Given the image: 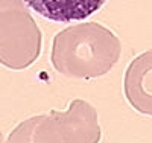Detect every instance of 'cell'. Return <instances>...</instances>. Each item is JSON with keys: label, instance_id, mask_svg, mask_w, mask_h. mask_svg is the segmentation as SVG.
Instances as JSON below:
<instances>
[{"label": "cell", "instance_id": "6da1fadb", "mask_svg": "<svg viewBox=\"0 0 152 143\" xmlns=\"http://www.w3.org/2000/svg\"><path fill=\"white\" fill-rule=\"evenodd\" d=\"M120 52L122 43L116 34L97 21H88L55 35L50 62L64 76L94 79L116 66Z\"/></svg>", "mask_w": 152, "mask_h": 143}, {"label": "cell", "instance_id": "7a4b0ae2", "mask_svg": "<svg viewBox=\"0 0 152 143\" xmlns=\"http://www.w3.org/2000/svg\"><path fill=\"white\" fill-rule=\"evenodd\" d=\"M43 34L24 3L0 0V64L23 70L38 59Z\"/></svg>", "mask_w": 152, "mask_h": 143}, {"label": "cell", "instance_id": "3957f363", "mask_svg": "<svg viewBox=\"0 0 152 143\" xmlns=\"http://www.w3.org/2000/svg\"><path fill=\"white\" fill-rule=\"evenodd\" d=\"M49 116L52 117L62 143H99L102 139L97 111L84 99H73L66 111L52 110Z\"/></svg>", "mask_w": 152, "mask_h": 143}, {"label": "cell", "instance_id": "277c9868", "mask_svg": "<svg viewBox=\"0 0 152 143\" xmlns=\"http://www.w3.org/2000/svg\"><path fill=\"white\" fill-rule=\"evenodd\" d=\"M123 95L137 113L152 117V49L128 64L123 75Z\"/></svg>", "mask_w": 152, "mask_h": 143}, {"label": "cell", "instance_id": "5b68a950", "mask_svg": "<svg viewBox=\"0 0 152 143\" xmlns=\"http://www.w3.org/2000/svg\"><path fill=\"white\" fill-rule=\"evenodd\" d=\"M102 0H73V2H55V0H29L26 3L40 15L53 21L82 20L102 8Z\"/></svg>", "mask_w": 152, "mask_h": 143}, {"label": "cell", "instance_id": "8992f818", "mask_svg": "<svg viewBox=\"0 0 152 143\" xmlns=\"http://www.w3.org/2000/svg\"><path fill=\"white\" fill-rule=\"evenodd\" d=\"M6 143H62L61 136L49 114L34 116L18 123Z\"/></svg>", "mask_w": 152, "mask_h": 143}, {"label": "cell", "instance_id": "52a82bcc", "mask_svg": "<svg viewBox=\"0 0 152 143\" xmlns=\"http://www.w3.org/2000/svg\"><path fill=\"white\" fill-rule=\"evenodd\" d=\"M0 143H3V134H2V131H0Z\"/></svg>", "mask_w": 152, "mask_h": 143}]
</instances>
